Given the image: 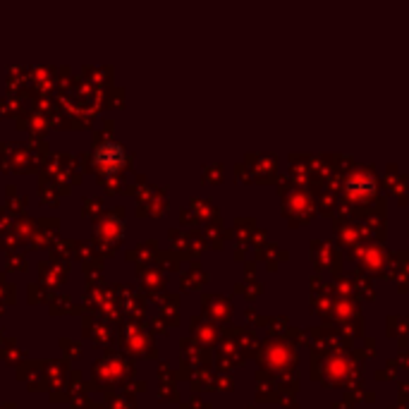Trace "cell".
Masks as SVG:
<instances>
[{"mask_svg":"<svg viewBox=\"0 0 409 409\" xmlns=\"http://www.w3.org/2000/svg\"><path fill=\"white\" fill-rule=\"evenodd\" d=\"M96 161H98L101 165H122L124 151H122L120 144L106 141L103 146H98V151H96Z\"/></svg>","mask_w":409,"mask_h":409,"instance_id":"cell-1","label":"cell"}]
</instances>
